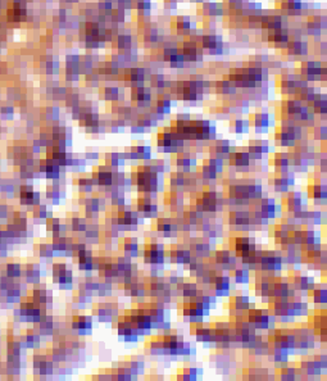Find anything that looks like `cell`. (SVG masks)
Here are the masks:
<instances>
[{
  "instance_id": "1",
  "label": "cell",
  "mask_w": 327,
  "mask_h": 381,
  "mask_svg": "<svg viewBox=\"0 0 327 381\" xmlns=\"http://www.w3.org/2000/svg\"><path fill=\"white\" fill-rule=\"evenodd\" d=\"M159 175L155 172L153 165L141 166L135 173L131 176V185L136 186V189L141 194L152 195L158 191L159 188Z\"/></svg>"
},
{
  "instance_id": "2",
  "label": "cell",
  "mask_w": 327,
  "mask_h": 381,
  "mask_svg": "<svg viewBox=\"0 0 327 381\" xmlns=\"http://www.w3.org/2000/svg\"><path fill=\"white\" fill-rule=\"evenodd\" d=\"M144 262L152 266H161L164 263L165 250L162 244L152 243L144 248Z\"/></svg>"
},
{
  "instance_id": "3",
  "label": "cell",
  "mask_w": 327,
  "mask_h": 381,
  "mask_svg": "<svg viewBox=\"0 0 327 381\" xmlns=\"http://www.w3.org/2000/svg\"><path fill=\"white\" fill-rule=\"evenodd\" d=\"M258 264H259L262 270L267 271V272L279 271L282 267V257L277 256L273 252H270V253L268 252H262Z\"/></svg>"
},
{
  "instance_id": "4",
  "label": "cell",
  "mask_w": 327,
  "mask_h": 381,
  "mask_svg": "<svg viewBox=\"0 0 327 381\" xmlns=\"http://www.w3.org/2000/svg\"><path fill=\"white\" fill-rule=\"evenodd\" d=\"M198 209L196 211H200V212H208V213H214L218 211L219 202L218 196H217V192L214 191H204L200 196V199L198 200Z\"/></svg>"
},
{
  "instance_id": "5",
  "label": "cell",
  "mask_w": 327,
  "mask_h": 381,
  "mask_svg": "<svg viewBox=\"0 0 327 381\" xmlns=\"http://www.w3.org/2000/svg\"><path fill=\"white\" fill-rule=\"evenodd\" d=\"M250 310V308H249ZM272 322V317L270 314H266L263 310H250L249 316H248V324L252 325L254 329H259V330H266L271 326Z\"/></svg>"
},
{
  "instance_id": "6",
  "label": "cell",
  "mask_w": 327,
  "mask_h": 381,
  "mask_svg": "<svg viewBox=\"0 0 327 381\" xmlns=\"http://www.w3.org/2000/svg\"><path fill=\"white\" fill-rule=\"evenodd\" d=\"M136 208H138V212L141 213L144 217H155L157 213H158L157 204H154L146 194H142L141 196H139Z\"/></svg>"
},
{
  "instance_id": "7",
  "label": "cell",
  "mask_w": 327,
  "mask_h": 381,
  "mask_svg": "<svg viewBox=\"0 0 327 381\" xmlns=\"http://www.w3.org/2000/svg\"><path fill=\"white\" fill-rule=\"evenodd\" d=\"M113 179H115V173L112 171L107 169L105 167H99L98 171L94 173L93 181H94V185L109 188L113 185Z\"/></svg>"
},
{
  "instance_id": "8",
  "label": "cell",
  "mask_w": 327,
  "mask_h": 381,
  "mask_svg": "<svg viewBox=\"0 0 327 381\" xmlns=\"http://www.w3.org/2000/svg\"><path fill=\"white\" fill-rule=\"evenodd\" d=\"M234 249L236 250V253L239 256L244 253H248V252H252V250H256V244H254V240L252 238H248V236H236L234 239Z\"/></svg>"
},
{
  "instance_id": "9",
  "label": "cell",
  "mask_w": 327,
  "mask_h": 381,
  "mask_svg": "<svg viewBox=\"0 0 327 381\" xmlns=\"http://www.w3.org/2000/svg\"><path fill=\"white\" fill-rule=\"evenodd\" d=\"M169 258L176 264H189L191 262V252L187 249H182L180 246H175L169 252Z\"/></svg>"
},
{
  "instance_id": "10",
  "label": "cell",
  "mask_w": 327,
  "mask_h": 381,
  "mask_svg": "<svg viewBox=\"0 0 327 381\" xmlns=\"http://www.w3.org/2000/svg\"><path fill=\"white\" fill-rule=\"evenodd\" d=\"M212 284L214 285V291H216L217 297H226L229 295L230 289H231V284H230V279L227 276H213Z\"/></svg>"
},
{
  "instance_id": "11",
  "label": "cell",
  "mask_w": 327,
  "mask_h": 381,
  "mask_svg": "<svg viewBox=\"0 0 327 381\" xmlns=\"http://www.w3.org/2000/svg\"><path fill=\"white\" fill-rule=\"evenodd\" d=\"M131 99L136 101L139 105L149 104L152 101V93H150V90L144 88V85L138 86V88H132Z\"/></svg>"
},
{
  "instance_id": "12",
  "label": "cell",
  "mask_w": 327,
  "mask_h": 381,
  "mask_svg": "<svg viewBox=\"0 0 327 381\" xmlns=\"http://www.w3.org/2000/svg\"><path fill=\"white\" fill-rule=\"evenodd\" d=\"M203 49H207L210 53H221L222 51V41L216 35H206L202 37Z\"/></svg>"
},
{
  "instance_id": "13",
  "label": "cell",
  "mask_w": 327,
  "mask_h": 381,
  "mask_svg": "<svg viewBox=\"0 0 327 381\" xmlns=\"http://www.w3.org/2000/svg\"><path fill=\"white\" fill-rule=\"evenodd\" d=\"M21 203L24 206H37L40 196L37 192L32 190L31 186H23L21 188Z\"/></svg>"
},
{
  "instance_id": "14",
  "label": "cell",
  "mask_w": 327,
  "mask_h": 381,
  "mask_svg": "<svg viewBox=\"0 0 327 381\" xmlns=\"http://www.w3.org/2000/svg\"><path fill=\"white\" fill-rule=\"evenodd\" d=\"M72 329L77 330L80 334H88L93 329V320L88 316H76L72 321Z\"/></svg>"
},
{
  "instance_id": "15",
  "label": "cell",
  "mask_w": 327,
  "mask_h": 381,
  "mask_svg": "<svg viewBox=\"0 0 327 381\" xmlns=\"http://www.w3.org/2000/svg\"><path fill=\"white\" fill-rule=\"evenodd\" d=\"M77 257H78V266H80L81 270L84 271L94 270V257H93L90 250H88L86 248H85V249L78 252Z\"/></svg>"
},
{
  "instance_id": "16",
  "label": "cell",
  "mask_w": 327,
  "mask_h": 381,
  "mask_svg": "<svg viewBox=\"0 0 327 381\" xmlns=\"http://www.w3.org/2000/svg\"><path fill=\"white\" fill-rule=\"evenodd\" d=\"M229 158H230V162L233 163L235 167H239V168H243V167H249L250 159H252L248 152L230 153Z\"/></svg>"
},
{
  "instance_id": "17",
  "label": "cell",
  "mask_w": 327,
  "mask_h": 381,
  "mask_svg": "<svg viewBox=\"0 0 327 381\" xmlns=\"http://www.w3.org/2000/svg\"><path fill=\"white\" fill-rule=\"evenodd\" d=\"M287 209L293 213H297L302 209H304V203L302 199V194L300 192H290L287 194V202H286Z\"/></svg>"
},
{
  "instance_id": "18",
  "label": "cell",
  "mask_w": 327,
  "mask_h": 381,
  "mask_svg": "<svg viewBox=\"0 0 327 381\" xmlns=\"http://www.w3.org/2000/svg\"><path fill=\"white\" fill-rule=\"evenodd\" d=\"M250 223V216L248 212L236 211L230 214V225L233 226H248Z\"/></svg>"
},
{
  "instance_id": "19",
  "label": "cell",
  "mask_w": 327,
  "mask_h": 381,
  "mask_svg": "<svg viewBox=\"0 0 327 381\" xmlns=\"http://www.w3.org/2000/svg\"><path fill=\"white\" fill-rule=\"evenodd\" d=\"M287 50L294 55H305L308 53L307 41L295 40L287 44Z\"/></svg>"
},
{
  "instance_id": "20",
  "label": "cell",
  "mask_w": 327,
  "mask_h": 381,
  "mask_svg": "<svg viewBox=\"0 0 327 381\" xmlns=\"http://www.w3.org/2000/svg\"><path fill=\"white\" fill-rule=\"evenodd\" d=\"M275 166L280 171V173L287 172V168L290 166V155L286 153H277L275 157Z\"/></svg>"
},
{
  "instance_id": "21",
  "label": "cell",
  "mask_w": 327,
  "mask_h": 381,
  "mask_svg": "<svg viewBox=\"0 0 327 381\" xmlns=\"http://www.w3.org/2000/svg\"><path fill=\"white\" fill-rule=\"evenodd\" d=\"M254 126H256L257 131H264L271 126L270 115L267 113H258L254 117Z\"/></svg>"
},
{
  "instance_id": "22",
  "label": "cell",
  "mask_w": 327,
  "mask_h": 381,
  "mask_svg": "<svg viewBox=\"0 0 327 381\" xmlns=\"http://www.w3.org/2000/svg\"><path fill=\"white\" fill-rule=\"evenodd\" d=\"M310 196H312L316 202H322V200L326 199L327 190L325 184H314V185H312Z\"/></svg>"
},
{
  "instance_id": "23",
  "label": "cell",
  "mask_w": 327,
  "mask_h": 381,
  "mask_svg": "<svg viewBox=\"0 0 327 381\" xmlns=\"http://www.w3.org/2000/svg\"><path fill=\"white\" fill-rule=\"evenodd\" d=\"M157 230H158L159 233H162L163 235H169L175 230H177V225H173L169 219L161 218L157 222Z\"/></svg>"
},
{
  "instance_id": "24",
  "label": "cell",
  "mask_w": 327,
  "mask_h": 381,
  "mask_svg": "<svg viewBox=\"0 0 327 381\" xmlns=\"http://www.w3.org/2000/svg\"><path fill=\"white\" fill-rule=\"evenodd\" d=\"M295 286L300 290H312L314 287V280L308 276H298L295 279Z\"/></svg>"
},
{
  "instance_id": "25",
  "label": "cell",
  "mask_w": 327,
  "mask_h": 381,
  "mask_svg": "<svg viewBox=\"0 0 327 381\" xmlns=\"http://www.w3.org/2000/svg\"><path fill=\"white\" fill-rule=\"evenodd\" d=\"M314 113L317 115H326L327 113V100L325 95H317L313 101Z\"/></svg>"
},
{
  "instance_id": "26",
  "label": "cell",
  "mask_w": 327,
  "mask_h": 381,
  "mask_svg": "<svg viewBox=\"0 0 327 381\" xmlns=\"http://www.w3.org/2000/svg\"><path fill=\"white\" fill-rule=\"evenodd\" d=\"M176 163L179 167H184L185 171H189V168L191 166H194L196 163L195 159H192L189 154H186V153H180V155L176 159Z\"/></svg>"
},
{
  "instance_id": "27",
  "label": "cell",
  "mask_w": 327,
  "mask_h": 381,
  "mask_svg": "<svg viewBox=\"0 0 327 381\" xmlns=\"http://www.w3.org/2000/svg\"><path fill=\"white\" fill-rule=\"evenodd\" d=\"M181 294L184 298H194L198 297V294H199V290H198V286H196L195 284H182L181 287Z\"/></svg>"
},
{
  "instance_id": "28",
  "label": "cell",
  "mask_w": 327,
  "mask_h": 381,
  "mask_svg": "<svg viewBox=\"0 0 327 381\" xmlns=\"http://www.w3.org/2000/svg\"><path fill=\"white\" fill-rule=\"evenodd\" d=\"M217 175H218V171L216 169V167H213L210 163H208L206 161L204 165L202 167V176L207 180H214L217 179Z\"/></svg>"
},
{
  "instance_id": "29",
  "label": "cell",
  "mask_w": 327,
  "mask_h": 381,
  "mask_svg": "<svg viewBox=\"0 0 327 381\" xmlns=\"http://www.w3.org/2000/svg\"><path fill=\"white\" fill-rule=\"evenodd\" d=\"M123 250H125L126 253L130 254L131 257L136 256L139 252L138 241H136L135 239H132V238H130V239H126L125 241H123Z\"/></svg>"
},
{
  "instance_id": "30",
  "label": "cell",
  "mask_w": 327,
  "mask_h": 381,
  "mask_svg": "<svg viewBox=\"0 0 327 381\" xmlns=\"http://www.w3.org/2000/svg\"><path fill=\"white\" fill-rule=\"evenodd\" d=\"M234 275H235V281L237 284H246L249 281V270H248V267L246 268H235Z\"/></svg>"
},
{
  "instance_id": "31",
  "label": "cell",
  "mask_w": 327,
  "mask_h": 381,
  "mask_svg": "<svg viewBox=\"0 0 327 381\" xmlns=\"http://www.w3.org/2000/svg\"><path fill=\"white\" fill-rule=\"evenodd\" d=\"M303 107L302 104V100H290L286 103V113L290 116L297 117V115L299 113L300 108Z\"/></svg>"
},
{
  "instance_id": "32",
  "label": "cell",
  "mask_w": 327,
  "mask_h": 381,
  "mask_svg": "<svg viewBox=\"0 0 327 381\" xmlns=\"http://www.w3.org/2000/svg\"><path fill=\"white\" fill-rule=\"evenodd\" d=\"M155 112H157V115H169V112H171V101L167 100V99L159 100L157 105H155Z\"/></svg>"
},
{
  "instance_id": "33",
  "label": "cell",
  "mask_w": 327,
  "mask_h": 381,
  "mask_svg": "<svg viewBox=\"0 0 327 381\" xmlns=\"http://www.w3.org/2000/svg\"><path fill=\"white\" fill-rule=\"evenodd\" d=\"M113 312H115V310H112V308L107 307V306H101L100 308H98V318L100 321H112V318H113Z\"/></svg>"
},
{
  "instance_id": "34",
  "label": "cell",
  "mask_w": 327,
  "mask_h": 381,
  "mask_svg": "<svg viewBox=\"0 0 327 381\" xmlns=\"http://www.w3.org/2000/svg\"><path fill=\"white\" fill-rule=\"evenodd\" d=\"M26 277H27L28 283H37V281H39L40 272H39V268H37L36 264H31V266L27 267V270H26Z\"/></svg>"
},
{
  "instance_id": "35",
  "label": "cell",
  "mask_w": 327,
  "mask_h": 381,
  "mask_svg": "<svg viewBox=\"0 0 327 381\" xmlns=\"http://www.w3.org/2000/svg\"><path fill=\"white\" fill-rule=\"evenodd\" d=\"M169 182H171V185H172L173 188H181V186L186 185V176L181 172L172 173Z\"/></svg>"
},
{
  "instance_id": "36",
  "label": "cell",
  "mask_w": 327,
  "mask_h": 381,
  "mask_svg": "<svg viewBox=\"0 0 327 381\" xmlns=\"http://www.w3.org/2000/svg\"><path fill=\"white\" fill-rule=\"evenodd\" d=\"M234 308L237 310H249V298L248 297H235L234 298Z\"/></svg>"
},
{
  "instance_id": "37",
  "label": "cell",
  "mask_w": 327,
  "mask_h": 381,
  "mask_svg": "<svg viewBox=\"0 0 327 381\" xmlns=\"http://www.w3.org/2000/svg\"><path fill=\"white\" fill-rule=\"evenodd\" d=\"M112 379H117V380H131L132 372L130 368H118V370H116V374L112 375Z\"/></svg>"
},
{
  "instance_id": "38",
  "label": "cell",
  "mask_w": 327,
  "mask_h": 381,
  "mask_svg": "<svg viewBox=\"0 0 327 381\" xmlns=\"http://www.w3.org/2000/svg\"><path fill=\"white\" fill-rule=\"evenodd\" d=\"M130 295L135 298H142L145 295V287L142 286L141 284L131 283V287H130Z\"/></svg>"
},
{
  "instance_id": "39",
  "label": "cell",
  "mask_w": 327,
  "mask_h": 381,
  "mask_svg": "<svg viewBox=\"0 0 327 381\" xmlns=\"http://www.w3.org/2000/svg\"><path fill=\"white\" fill-rule=\"evenodd\" d=\"M313 290V300L317 304H325L327 300V291L326 289H312Z\"/></svg>"
},
{
  "instance_id": "40",
  "label": "cell",
  "mask_w": 327,
  "mask_h": 381,
  "mask_svg": "<svg viewBox=\"0 0 327 381\" xmlns=\"http://www.w3.org/2000/svg\"><path fill=\"white\" fill-rule=\"evenodd\" d=\"M22 275V267L18 263H9L7 264V276L16 279Z\"/></svg>"
},
{
  "instance_id": "41",
  "label": "cell",
  "mask_w": 327,
  "mask_h": 381,
  "mask_svg": "<svg viewBox=\"0 0 327 381\" xmlns=\"http://www.w3.org/2000/svg\"><path fill=\"white\" fill-rule=\"evenodd\" d=\"M117 47L119 50H127L131 47V36L130 35H121L117 39Z\"/></svg>"
},
{
  "instance_id": "42",
  "label": "cell",
  "mask_w": 327,
  "mask_h": 381,
  "mask_svg": "<svg viewBox=\"0 0 327 381\" xmlns=\"http://www.w3.org/2000/svg\"><path fill=\"white\" fill-rule=\"evenodd\" d=\"M204 10H206V13L210 14V16H216V14L222 13V8L217 3L204 4Z\"/></svg>"
},
{
  "instance_id": "43",
  "label": "cell",
  "mask_w": 327,
  "mask_h": 381,
  "mask_svg": "<svg viewBox=\"0 0 327 381\" xmlns=\"http://www.w3.org/2000/svg\"><path fill=\"white\" fill-rule=\"evenodd\" d=\"M168 61H169V64H171V67L172 68H181V67H184L186 63L184 55H180L179 53L175 55H172V57L169 58Z\"/></svg>"
},
{
  "instance_id": "44",
  "label": "cell",
  "mask_w": 327,
  "mask_h": 381,
  "mask_svg": "<svg viewBox=\"0 0 327 381\" xmlns=\"http://www.w3.org/2000/svg\"><path fill=\"white\" fill-rule=\"evenodd\" d=\"M93 186H94V181L93 179H86V177H81L78 180V188L81 189V191L88 192L93 190Z\"/></svg>"
},
{
  "instance_id": "45",
  "label": "cell",
  "mask_w": 327,
  "mask_h": 381,
  "mask_svg": "<svg viewBox=\"0 0 327 381\" xmlns=\"http://www.w3.org/2000/svg\"><path fill=\"white\" fill-rule=\"evenodd\" d=\"M34 297L39 303H43V304L47 303V302H49V298H50L49 295H47L45 289H35Z\"/></svg>"
},
{
  "instance_id": "46",
  "label": "cell",
  "mask_w": 327,
  "mask_h": 381,
  "mask_svg": "<svg viewBox=\"0 0 327 381\" xmlns=\"http://www.w3.org/2000/svg\"><path fill=\"white\" fill-rule=\"evenodd\" d=\"M24 340H26V344H27L28 348H35L39 344V336L34 334L32 331H28L27 335L24 336Z\"/></svg>"
},
{
  "instance_id": "47",
  "label": "cell",
  "mask_w": 327,
  "mask_h": 381,
  "mask_svg": "<svg viewBox=\"0 0 327 381\" xmlns=\"http://www.w3.org/2000/svg\"><path fill=\"white\" fill-rule=\"evenodd\" d=\"M47 199L57 200L59 196H61V191H59V188L57 185H51L47 188Z\"/></svg>"
},
{
  "instance_id": "48",
  "label": "cell",
  "mask_w": 327,
  "mask_h": 381,
  "mask_svg": "<svg viewBox=\"0 0 327 381\" xmlns=\"http://www.w3.org/2000/svg\"><path fill=\"white\" fill-rule=\"evenodd\" d=\"M295 378H297V374L293 368H282L281 370L280 379H282V380H294Z\"/></svg>"
},
{
  "instance_id": "49",
  "label": "cell",
  "mask_w": 327,
  "mask_h": 381,
  "mask_svg": "<svg viewBox=\"0 0 327 381\" xmlns=\"http://www.w3.org/2000/svg\"><path fill=\"white\" fill-rule=\"evenodd\" d=\"M181 379H184V380H195V379H198V370L196 368H186Z\"/></svg>"
},
{
  "instance_id": "50",
  "label": "cell",
  "mask_w": 327,
  "mask_h": 381,
  "mask_svg": "<svg viewBox=\"0 0 327 381\" xmlns=\"http://www.w3.org/2000/svg\"><path fill=\"white\" fill-rule=\"evenodd\" d=\"M235 131L236 134H244V132L249 131V122L236 121L235 122Z\"/></svg>"
},
{
  "instance_id": "51",
  "label": "cell",
  "mask_w": 327,
  "mask_h": 381,
  "mask_svg": "<svg viewBox=\"0 0 327 381\" xmlns=\"http://www.w3.org/2000/svg\"><path fill=\"white\" fill-rule=\"evenodd\" d=\"M86 223L84 222L82 218H73L72 219V229L74 231H85L86 230Z\"/></svg>"
},
{
  "instance_id": "52",
  "label": "cell",
  "mask_w": 327,
  "mask_h": 381,
  "mask_svg": "<svg viewBox=\"0 0 327 381\" xmlns=\"http://www.w3.org/2000/svg\"><path fill=\"white\" fill-rule=\"evenodd\" d=\"M119 95V90L117 88H111L105 90V98L108 100H117Z\"/></svg>"
},
{
  "instance_id": "53",
  "label": "cell",
  "mask_w": 327,
  "mask_h": 381,
  "mask_svg": "<svg viewBox=\"0 0 327 381\" xmlns=\"http://www.w3.org/2000/svg\"><path fill=\"white\" fill-rule=\"evenodd\" d=\"M136 4L139 10H149L150 8V0H132Z\"/></svg>"
},
{
  "instance_id": "54",
  "label": "cell",
  "mask_w": 327,
  "mask_h": 381,
  "mask_svg": "<svg viewBox=\"0 0 327 381\" xmlns=\"http://www.w3.org/2000/svg\"><path fill=\"white\" fill-rule=\"evenodd\" d=\"M179 30L189 32L190 31V20L189 18H182L181 21H179Z\"/></svg>"
},
{
  "instance_id": "55",
  "label": "cell",
  "mask_w": 327,
  "mask_h": 381,
  "mask_svg": "<svg viewBox=\"0 0 327 381\" xmlns=\"http://www.w3.org/2000/svg\"><path fill=\"white\" fill-rule=\"evenodd\" d=\"M7 214H8L7 207L4 206V204H0V218H4V217H7Z\"/></svg>"
},
{
  "instance_id": "56",
  "label": "cell",
  "mask_w": 327,
  "mask_h": 381,
  "mask_svg": "<svg viewBox=\"0 0 327 381\" xmlns=\"http://www.w3.org/2000/svg\"><path fill=\"white\" fill-rule=\"evenodd\" d=\"M1 239H3V230L0 227V243H1Z\"/></svg>"
}]
</instances>
